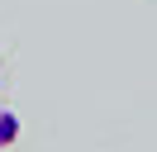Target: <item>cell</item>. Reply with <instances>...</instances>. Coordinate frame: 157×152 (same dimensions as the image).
<instances>
[{
	"label": "cell",
	"mask_w": 157,
	"mask_h": 152,
	"mask_svg": "<svg viewBox=\"0 0 157 152\" xmlns=\"http://www.w3.org/2000/svg\"><path fill=\"white\" fill-rule=\"evenodd\" d=\"M14 138H19V114L0 104V147H10Z\"/></svg>",
	"instance_id": "cell-1"
}]
</instances>
